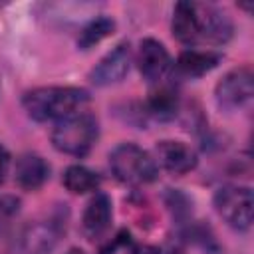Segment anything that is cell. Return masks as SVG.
<instances>
[{"label":"cell","mask_w":254,"mask_h":254,"mask_svg":"<svg viewBox=\"0 0 254 254\" xmlns=\"http://www.w3.org/2000/svg\"><path fill=\"white\" fill-rule=\"evenodd\" d=\"M173 34L183 44H224L232 36V24L214 6L179 2L173 10Z\"/></svg>","instance_id":"obj_1"},{"label":"cell","mask_w":254,"mask_h":254,"mask_svg":"<svg viewBox=\"0 0 254 254\" xmlns=\"http://www.w3.org/2000/svg\"><path fill=\"white\" fill-rule=\"evenodd\" d=\"M87 101V91L79 87H36L22 99L26 113L36 121H60L73 113Z\"/></svg>","instance_id":"obj_2"},{"label":"cell","mask_w":254,"mask_h":254,"mask_svg":"<svg viewBox=\"0 0 254 254\" xmlns=\"http://www.w3.org/2000/svg\"><path fill=\"white\" fill-rule=\"evenodd\" d=\"M97 119L91 113H73L60 119L52 131V143L60 153L83 157L97 141Z\"/></svg>","instance_id":"obj_3"},{"label":"cell","mask_w":254,"mask_h":254,"mask_svg":"<svg viewBox=\"0 0 254 254\" xmlns=\"http://www.w3.org/2000/svg\"><path fill=\"white\" fill-rule=\"evenodd\" d=\"M109 167L117 181L145 185L157 179L155 159L135 143H121L109 153Z\"/></svg>","instance_id":"obj_4"},{"label":"cell","mask_w":254,"mask_h":254,"mask_svg":"<svg viewBox=\"0 0 254 254\" xmlns=\"http://www.w3.org/2000/svg\"><path fill=\"white\" fill-rule=\"evenodd\" d=\"M214 208L218 216L236 230H246L252 224L254 196L248 187L226 185L214 194Z\"/></svg>","instance_id":"obj_5"},{"label":"cell","mask_w":254,"mask_h":254,"mask_svg":"<svg viewBox=\"0 0 254 254\" xmlns=\"http://www.w3.org/2000/svg\"><path fill=\"white\" fill-rule=\"evenodd\" d=\"M254 93V75L248 67H238L228 71L214 89L216 101L224 109H236L250 101Z\"/></svg>","instance_id":"obj_6"},{"label":"cell","mask_w":254,"mask_h":254,"mask_svg":"<svg viewBox=\"0 0 254 254\" xmlns=\"http://www.w3.org/2000/svg\"><path fill=\"white\" fill-rule=\"evenodd\" d=\"M131 65V50L129 44H119L111 52H107L91 69L89 79L95 85H111L121 81Z\"/></svg>","instance_id":"obj_7"},{"label":"cell","mask_w":254,"mask_h":254,"mask_svg":"<svg viewBox=\"0 0 254 254\" xmlns=\"http://www.w3.org/2000/svg\"><path fill=\"white\" fill-rule=\"evenodd\" d=\"M137 65L145 79L159 81L171 67V56L161 42H157L153 38H145L139 46Z\"/></svg>","instance_id":"obj_8"},{"label":"cell","mask_w":254,"mask_h":254,"mask_svg":"<svg viewBox=\"0 0 254 254\" xmlns=\"http://www.w3.org/2000/svg\"><path fill=\"white\" fill-rule=\"evenodd\" d=\"M157 159L161 167L173 175H185L196 167V153L183 141H159Z\"/></svg>","instance_id":"obj_9"},{"label":"cell","mask_w":254,"mask_h":254,"mask_svg":"<svg viewBox=\"0 0 254 254\" xmlns=\"http://www.w3.org/2000/svg\"><path fill=\"white\" fill-rule=\"evenodd\" d=\"M48 177H50V165L40 155L26 153L16 161L14 179H16L20 189L36 190L48 181Z\"/></svg>","instance_id":"obj_10"},{"label":"cell","mask_w":254,"mask_h":254,"mask_svg":"<svg viewBox=\"0 0 254 254\" xmlns=\"http://www.w3.org/2000/svg\"><path fill=\"white\" fill-rule=\"evenodd\" d=\"M111 222V200L107 194L103 192H95V196L89 200L87 208L83 210V218H81V226L83 232L89 238H99Z\"/></svg>","instance_id":"obj_11"},{"label":"cell","mask_w":254,"mask_h":254,"mask_svg":"<svg viewBox=\"0 0 254 254\" xmlns=\"http://www.w3.org/2000/svg\"><path fill=\"white\" fill-rule=\"evenodd\" d=\"M220 60L222 56L210 50H187L179 56L177 69L187 77H200L210 69H214Z\"/></svg>","instance_id":"obj_12"},{"label":"cell","mask_w":254,"mask_h":254,"mask_svg":"<svg viewBox=\"0 0 254 254\" xmlns=\"http://www.w3.org/2000/svg\"><path fill=\"white\" fill-rule=\"evenodd\" d=\"M56 244V234L50 226L36 224L30 226L22 236L16 246L14 254H50Z\"/></svg>","instance_id":"obj_13"},{"label":"cell","mask_w":254,"mask_h":254,"mask_svg":"<svg viewBox=\"0 0 254 254\" xmlns=\"http://www.w3.org/2000/svg\"><path fill=\"white\" fill-rule=\"evenodd\" d=\"M64 187L73 194L95 192L99 189V177L81 165H71L64 173Z\"/></svg>","instance_id":"obj_14"},{"label":"cell","mask_w":254,"mask_h":254,"mask_svg":"<svg viewBox=\"0 0 254 254\" xmlns=\"http://www.w3.org/2000/svg\"><path fill=\"white\" fill-rule=\"evenodd\" d=\"M177 107H179V97H177V91L169 85H161L157 89L151 91L149 95V109L155 117L159 119H169L177 113Z\"/></svg>","instance_id":"obj_15"},{"label":"cell","mask_w":254,"mask_h":254,"mask_svg":"<svg viewBox=\"0 0 254 254\" xmlns=\"http://www.w3.org/2000/svg\"><path fill=\"white\" fill-rule=\"evenodd\" d=\"M113 28H115V22L109 20V18H105V16L91 20V22L81 30V34H79V40H77L79 48H81V50L93 48V46L99 44L103 38H107V36L113 32Z\"/></svg>","instance_id":"obj_16"},{"label":"cell","mask_w":254,"mask_h":254,"mask_svg":"<svg viewBox=\"0 0 254 254\" xmlns=\"http://www.w3.org/2000/svg\"><path fill=\"white\" fill-rule=\"evenodd\" d=\"M8 169H10V153L0 145V183L6 179Z\"/></svg>","instance_id":"obj_17"},{"label":"cell","mask_w":254,"mask_h":254,"mask_svg":"<svg viewBox=\"0 0 254 254\" xmlns=\"http://www.w3.org/2000/svg\"><path fill=\"white\" fill-rule=\"evenodd\" d=\"M131 254H161L155 246H147V244H139L131 250Z\"/></svg>","instance_id":"obj_18"},{"label":"cell","mask_w":254,"mask_h":254,"mask_svg":"<svg viewBox=\"0 0 254 254\" xmlns=\"http://www.w3.org/2000/svg\"><path fill=\"white\" fill-rule=\"evenodd\" d=\"M67 254H85V252H83V250H79V248H71Z\"/></svg>","instance_id":"obj_19"},{"label":"cell","mask_w":254,"mask_h":254,"mask_svg":"<svg viewBox=\"0 0 254 254\" xmlns=\"http://www.w3.org/2000/svg\"><path fill=\"white\" fill-rule=\"evenodd\" d=\"M169 254H185V252H183V250H179V248H177V250H171V252H169Z\"/></svg>","instance_id":"obj_20"}]
</instances>
